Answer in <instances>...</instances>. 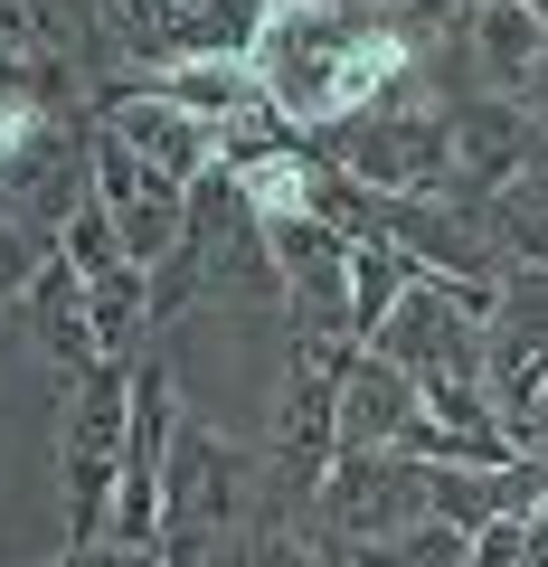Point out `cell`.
<instances>
[{"label":"cell","mask_w":548,"mask_h":567,"mask_svg":"<svg viewBox=\"0 0 548 567\" xmlns=\"http://www.w3.org/2000/svg\"><path fill=\"white\" fill-rule=\"evenodd\" d=\"M58 256L76 265V284H114V275H133V256H123V237L104 227V208H95V199H85L76 218L58 227Z\"/></svg>","instance_id":"obj_20"},{"label":"cell","mask_w":548,"mask_h":567,"mask_svg":"<svg viewBox=\"0 0 548 567\" xmlns=\"http://www.w3.org/2000/svg\"><path fill=\"white\" fill-rule=\"evenodd\" d=\"M275 246V293H285V331H322V341H350V237L331 218H285L265 227ZM360 350V341H350Z\"/></svg>","instance_id":"obj_10"},{"label":"cell","mask_w":548,"mask_h":567,"mask_svg":"<svg viewBox=\"0 0 548 567\" xmlns=\"http://www.w3.org/2000/svg\"><path fill=\"white\" fill-rule=\"evenodd\" d=\"M265 0H189L180 10V58L170 66H189V58H256V39H265Z\"/></svg>","instance_id":"obj_18"},{"label":"cell","mask_w":548,"mask_h":567,"mask_svg":"<svg viewBox=\"0 0 548 567\" xmlns=\"http://www.w3.org/2000/svg\"><path fill=\"white\" fill-rule=\"evenodd\" d=\"M265 502H275L265 454L180 406V425H170V473H162V539L189 548V558H208V548H227Z\"/></svg>","instance_id":"obj_3"},{"label":"cell","mask_w":548,"mask_h":567,"mask_svg":"<svg viewBox=\"0 0 548 567\" xmlns=\"http://www.w3.org/2000/svg\"><path fill=\"white\" fill-rule=\"evenodd\" d=\"M162 10H170V58H180V10H189V0H162Z\"/></svg>","instance_id":"obj_23"},{"label":"cell","mask_w":548,"mask_h":567,"mask_svg":"<svg viewBox=\"0 0 548 567\" xmlns=\"http://www.w3.org/2000/svg\"><path fill=\"white\" fill-rule=\"evenodd\" d=\"M180 114H199L208 133H237V123H265L275 104H265V76L246 58H189V66H170V76H152Z\"/></svg>","instance_id":"obj_14"},{"label":"cell","mask_w":548,"mask_h":567,"mask_svg":"<svg viewBox=\"0 0 548 567\" xmlns=\"http://www.w3.org/2000/svg\"><path fill=\"white\" fill-rule=\"evenodd\" d=\"M350 567H473V539L464 529H445V520H416V529H397V539H369V548H341Z\"/></svg>","instance_id":"obj_19"},{"label":"cell","mask_w":548,"mask_h":567,"mask_svg":"<svg viewBox=\"0 0 548 567\" xmlns=\"http://www.w3.org/2000/svg\"><path fill=\"white\" fill-rule=\"evenodd\" d=\"M483 227H492V246H502L510 275H548V152L520 171V181H502L483 199Z\"/></svg>","instance_id":"obj_16"},{"label":"cell","mask_w":548,"mask_h":567,"mask_svg":"<svg viewBox=\"0 0 548 567\" xmlns=\"http://www.w3.org/2000/svg\"><path fill=\"white\" fill-rule=\"evenodd\" d=\"M426 425V398L406 369H387L379 350L341 360V454H406V435Z\"/></svg>","instance_id":"obj_12"},{"label":"cell","mask_w":548,"mask_h":567,"mask_svg":"<svg viewBox=\"0 0 548 567\" xmlns=\"http://www.w3.org/2000/svg\"><path fill=\"white\" fill-rule=\"evenodd\" d=\"M341 360L350 341L322 331H285V369H275V416H265V483L285 511H312L322 473L341 464Z\"/></svg>","instance_id":"obj_4"},{"label":"cell","mask_w":548,"mask_h":567,"mask_svg":"<svg viewBox=\"0 0 548 567\" xmlns=\"http://www.w3.org/2000/svg\"><path fill=\"white\" fill-rule=\"evenodd\" d=\"M520 10H529V20H539V29H548V0H520Z\"/></svg>","instance_id":"obj_24"},{"label":"cell","mask_w":548,"mask_h":567,"mask_svg":"<svg viewBox=\"0 0 548 567\" xmlns=\"http://www.w3.org/2000/svg\"><path fill=\"white\" fill-rule=\"evenodd\" d=\"M539 388H548V275H502L492 331H483V398H492V425L510 435V454H520Z\"/></svg>","instance_id":"obj_7"},{"label":"cell","mask_w":548,"mask_h":567,"mask_svg":"<svg viewBox=\"0 0 548 567\" xmlns=\"http://www.w3.org/2000/svg\"><path fill=\"white\" fill-rule=\"evenodd\" d=\"M520 454H548V388H539V406H529V425H520Z\"/></svg>","instance_id":"obj_22"},{"label":"cell","mask_w":548,"mask_h":567,"mask_svg":"<svg viewBox=\"0 0 548 567\" xmlns=\"http://www.w3.org/2000/svg\"><path fill=\"white\" fill-rule=\"evenodd\" d=\"M199 567H341V548L312 529V511H285V502H265L256 520L237 529L227 548H208Z\"/></svg>","instance_id":"obj_15"},{"label":"cell","mask_w":548,"mask_h":567,"mask_svg":"<svg viewBox=\"0 0 548 567\" xmlns=\"http://www.w3.org/2000/svg\"><path fill=\"white\" fill-rule=\"evenodd\" d=\"M39 265H48V237H39V227H20V218H0V312L29 293Z\"/></svg>","instance_id":"obj_21"},{"label":"cell","mask_w":548,"mask_h":567,"mask_svg":"<svg viewBox=\"0 0 548 567\" xmlns=\"http://www.w3.org/2000/svg\"><path fill=\"white\" fill-rule=\"evenodd\" d=\"M539 152H548V133L520 114V104H502V95H454V189H445V199L483 208L492 189L520 181Z\"/></svg>","instance_id":"obj_11"},{"label":"cell","mask_w":548,"mask_h":567,"mask_svg":"<svg viewBox=\"0 0 548 567\" xmlns=\"http://www.w3.org/2000/svg\"><path fill=\"white\" fill-rule=\"evenodd\" d=\"M85 199L104 208V227L123 237V256L143 265V275H162V265L180 256V237H189V189L152 181L114 133H95V152H85Z\"/></svg>","instance_id":"obj_8"},{"label":"cell","mask_w":548,"mask_h":567,"mask_svg":"<svg viewBox=\"0 0 548 567\" xmlns=\"http://www.w3.org/2000/svg\"><path fill=\"white\" fill-rule=\"evenodd\" d=\"M539 520H548V492H539Z\"/></svg>","instance_id":"obj_25"},{"label":"cell","mask_w":548,"mask_h":567,"mask_svg":"<svg viewBox=\"0 0 548 567\" xmlns=\"http://www.w3.org/2000/svg\"><path fill=\"white\" fill-rule=\"evenodd\" d=\"M123 425H133V369H123V360L66 379V406H58V511H66V548H95L104 520H114Z\"/></svg>","instance_id":"obj_5"},{"label":"cell","mask_w":548,"mask_h":567,"mask_svg":"<svg viewBox=\"0 0 548 567\" xmlns=\"http://www.w3.org/2000/svg\"><path fill=\"white\" fill-rule=\"evenodd\" d=\"M312 152H322L350 189H369V199H445L454 189V95H435V85L406 76L387 104H369L360 123L322 133Z\"/></svg>","instance_id":"obj_2"},{"label":"cell","mask_w":548,"mask_h":567,"mask_svg":"<svg viewBox=\"0 0 548 567\" xmlns=\"http://www.w3.org/2000/svg\"><path fill=\"white\" fill-rule=\"evenodd\" d=\"M95 133H114L133 162L152 171V181H170V189H199L208 171H218V133H208L199 114H180V104L162 95V85H95Z\"/></svg>","instance_id":"obj_9"},{"label":"cell","mask_w":548,"mask_h":567,"mask_svg":"<svg viewBox=\"0 0 548 567\" xmlns=\"http://www.w3.org/2000/svg\"><path fill=\"white\" fill-rule=\"evenodd\" d=\"M265 76V104H275V123H293L303 142L341 133V123H360L369 104H387L406 76H416V39H406L397 20H369V10H350V0H303V10H275L256 39V58H246Z\"/></svg>","instance_id":"obj_1"},{"label":"cell","mask_w":548,"mask_h":567,"mask_svg":"<svg viewBox=\"0 0 548 567\" xmlns=\"http://www.w3.org/2000/svg\"><path fill=\"white\" fill-rule=\"evenodd\" d=\"M426 520V464L416 454H341L312 492V529L331 548H369Z\"/></svg>","instance_id":"obj_6"},{"label":"cell","mask_w":548,"mask_h":567,"mask_svg":"<svg viewBox=\"0 0 548 567\" xmlns=\"http://www.w3.org/2000/svg\"><path fill=\"white\" fill-rule=\"evenodd\" d=\"M20 331H29V350H39L58 379H85V369H104V350H95V312H85V284H76V265L48 246V265L29 275V293L20 303Z\"/></svg>","instance_id":"obj_13"},{"label":"cell","mask_w":548,"mask_h":567,"mask_svg":"<svg viewBox=\"0 0 548 567\" xmlns=\"http://www.w3.org/2000/svg\"><path fill=\"white\" fill-rule=\"evenodd\" d=\"M406 284H416V265H406L387 237H369V227H360V237H350V341H369V331L397 312Z\"/></svg>","instance_id":"obj_17"}]
</instances>
